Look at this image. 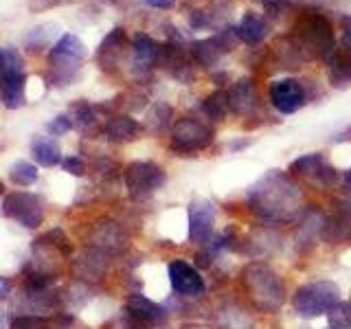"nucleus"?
Returning <instances> with one entry per match:
<instances>
[{"mask_svg":"<svg viewBox=\"0 0 351 329\" xmlns=\"http://www.w3.org/2000/svg\"><path fill=\"white\" fill-rule=\"evenodd\" d=\"M86 44L75 36V33H64L60 40L53 44V49L49 53V82L51 86H69L77 75H80L82 62L86 60Z\"/></svg>","mask_w":351,"mask_h":329,"instance_id":"nucleus-1","label":"nucleus"},{"mask_svg":"<svg viewBox=\"0 0 351 329\" xmlns=\"http://www.w3.org/2000/svg\"><path fill=\"white\" fill-rule=\"evenodd\" d=\"M294 42L305 53V58H323L325 62L336 51V36L329 20L321 14H307L294 27Z\"/></svg>","mask_w":351,"mask_h":329,"instance_id":"nucleus-2","label":"nucleus"},{"mask_svg":"<svg viewBox=\"0 0 351 329\" xmlns=\"http://www.w3.org/2000/svg\"><path fill=\"white\" fill-rule=\"evenodd\" d=\"M338 285H334L332 281H318L296 290L292 303L301 316L314 318L332 312L338 305Z\"/></svg>","mask_w":351,"mask_h":329,"instance_id":"nucleus-3","label":"nucleus"},{"mask_svg":"<svg viewBox=\"0 0 351 329\" xmlns=\"http://www.w3.org/2000/svg\"><path fill=\"white\" fill-rule=\"evenodd\" d=\"M246 288L252 292V296H255L257 305L261 307H268V310H272V307H279L281 303V283L277 279V274H274L270 268L261 266V263H255V266L246 268Z\"/></svg>","mask_w":351,"mask_h":329,"instance_id":"nucleus-4","label":"nucleus"},{"mask_svg":"<svg viewBox=\"0 0 351 329\" xmlns=\"http://www.w3.org/2000/svg\"><path fill=\"white\" fill-rule=\"evenodd\" d=\"M3 213L27 228L40 226L44 219V208H42L40 197L33 193H25V191L7 195L3 202Z\"/></svg>","mask_w":351,"mask_h":329,"instance_id":"nucleus-5","label":"nucleus"},{"mask_svg":"<svg viewBox=\"0 0 351 329\" xmlns=\"http://www.w3.org/2000/svg\"><path fill=\"white\" fill-rule=\"evenodd\" d=\"M165 171L154 162H132L125 169V186L130 195L145 197L162 186Z\"/></svg>","mask_w":351,"mask_h":329,"instance_id":"nucleus-6","label":"nucleus"},{"mask_svg":"<svg viewBox=\"0 0 351 329\" xmlns=\"http://www.w3.org/2000/svg\"><path fill=\"white\" fill-rule=\"evenodd\" d=\"M171 147L176 151H197L213 141V132L193 119H180L171 130Z\"/></svg>","mask_w":351,"mask_h":329,"instance_id":"nucleus-7","label":"nucleus"},{"mask_svg":"<svg viewBox=\"0 0 351 329\" xmlns=\"http://www.w3.org/2000/svg\"><path fill=\"white\" fill-rule=\"evenodd\" d=\"M305 88L296 80H279L270 88V101L281 114H292L305 106Z\"/></svg>","mask_w":351,"mask_h":329,"instance_id":"nucleus-8","label":"nucleus"},{"mask_svg":"<svg viewBox=\"0 0 351 329\" xmlns=\"http://www.w3.org/2000/svg\"><path fill=\"white\" fill-rule=\"evenodd\" d=\"M171 288L182 296H200L204 294V279L200 272L191 268L186 261H173L169 266Z\"/></svg>","mask_w":351,"mask_h":329,"instance_id":"nucleus-9","label":"nucleus"},{"mask_svg":"<svg viewBox=\"0 0 351 329\" xmlns=\"http://www.w3.org/2000/svg\"><path fill=\"white\" fill-rule=\"evenodd\" d=\"M215 224V206L208 200H195L189 217V237L195 244H204L213 235Z\"/></svg>","mask_w":351,"mask_h":329,"instance_id":"nucleus-10","label":"nucleus"},{"mask_svg":"<svg viewBox=\"0 0 351 329\" xmlns=\"http://www.w3.org/2000/svg\"><path fill=\"white\" fill-rule=\"evenodd\" d=\"M27 77L20 71H7L0 75V101L9 110H18L27 103Z\"/></svg>","mask_w":351,"mask_h":329,"instance_id":"nucleus-11","label":"nucleus"},{"mask_svg":"<svg viewBox=\"0 0 351 329\" xmlns=\"http://www.w3.org/2000/svg\"><path fill=\"white\" fill-rule=\"evenodd\" d=\"M125 47H128L125 29H123V27H114V29L110 31L108 36L101 40V44H99L97 55H95L97 64L101 66L104 71L114 69L117 62L121 60V55H123V49H125Z\"/></svg>","mask_w":351,"mask_h":329,"instance_id":"nucleus-12","label":"nucleus"},{"mask_svg":"<svg viewBox=\"0 0 351 329\" xmlns=\"http://www.w3.org/2000/svg\"><path fill=\"white\" fill-rule=\"evenodd\" d=\"M329 66V82L334 88H347L351 84V42L340 40L336 51L327 60Z\"/></svg>","mask_w":351,"mask_h":329,"instance_id":"nucleus-13","label":"nucleus"},{"mask_svg":"<svg viewBox=\"0 0 351 329\" xmlns=\"http://www.w3.org/2000/svg\"><path fill=\"white\" fill-rule=\"evenodd\" d=\"M128 316L134 321L136 325H158L165 321V310L160 305L152 303L149 299L141 294H134L128 299Z\"/></svg>","mask_w":351,"mask_h":329,"instance_id":"nucleus-14","label":"nucleus"},{"mask_svg":"<svg viewBox=\"0 0 351 329\" xmlns=\"http://www.w3.org/2000/svg\"><path fill=\"white\" fill-rule=\"evenodd\" d=\"M160 44L147 33H136L132 38V51H134V71L147 73L152 66H156V55H158Z\"/></svg>","mask_w":351,"mask_h":329,"instance_id":"nucleus-15","label":"nucleus"},{"mask_svg":"<svg viewBox=\"0 0 351 329\" xmlns=\"http://www.w3.org/2000/svg\"><path fill=\"white\" fill-rule=\"evenodd\" d=\"M230 99V110H235L237 114H248L257 108V88L252 84V80H239L233 90L228 93Z\"/></svg>","mask_w":351,"mask_h":329,"instance_id":"nucleus-16","label":"nucleus"},{"mask_svg":"<svg viewBox=\"0 0 351 329\" xmlns=\"http://www.w3.org/2000/svg\"><path fill=\"white\" fill-rule=\"evenodd\" d=\"M268 31H270V27H268L266 18H261L259 14H252V11H248L237 25V36L241 42L248 44V47H255V44L266 40Z\"/></svg>","mask_w":351,"mask_h":329,"instance_id":"nucleus-17","label":"nucleus"},{"mask_svg":"<svg viewBox=\"0 0 351 329\" xmlns=\"http://www.w3.org/2000/svg\"><path fill=\"white\" fill-rule=\"evenodd\" d=\"M290 171L301 173V175H305V178H312V175H316V178H321L323 182H332L334 180V169L327 167L321 154H307V156L296 158L290 164Z\"/></svg>","mask_w":351,"mask_h":329,"instance_id":"nucleus-18","label":"nucleus"},{"mask_svg":"<svg viewBox=\"0 0 351 329\" xmlns=\"http://www.w3.org/2000/svg\"><path fill=\"white\" fill-rule=\"evenodd\" d=\"M191 58L197 66H202V69H213V66L219 62V58L226 53L222 47H219V42L215 38H206V40H197V42H191Z\"/></svg>","mask_w":351,"mask_h":329,"instance_id":"nucleus-19","label":"nucleus"},{"mask_svg":"<svg viewBox=\"0 0 351 329\" xmlns=\"http://www.w3.org/2000/svg\"><path fill=\"white\" fill-rule=\"evenodd\" d=\"M141 123L134 121L132 117H125V114H119V117H112L108 121L106 125V134L110 141L114 143H125V141H134L138 134H141Z\"/></svg>","mask_w":351,"mask_h":329,"instance_id":"nucleus-20","label":"nucleus"},{"mask_svg":"<svg viewBox=\"0 0 351 329\" xmlns=\"http://www.w3.org/2000/svg\"><path fill=\"white\" fill-rule=\"evenodd\" d=\"M31 156L42 167H55L62 162V149L51 136H38L31 143Z\"/></svg>","mask_w":351,"mask_h":329,"instance_id":"nucleus-21","label":"nucleus"},{"mask_svg":"<svg viewBox=\"0 0 351 329\" xmlns=\"http://www.w3.org/2000/svg\"><path fill=\"white\" fill-rule=\"evenodd\" d=\"M69 117L73 121V127L77 130H88V127H93L97 123V112H95V108L84 101V99H80V101H75L71 103L69 108Z\"/></svg>","mask_w":351,"mask_h":329,"instance_id":"nucleus-22","label":"nucleus"},{"mask_svg":"<svg viewBox=\"0 0 351 329\" xmlns=\"http://www.w3.org/2000/svg\"><path fill=\"white\" fill-rule=\"evenodd\" d=\"M55 31H58V27H55V25H40L36 29H31L27 36H25V47L31 53L44 49L51 42V38L55 36Z\"/></svg>","mask_w":351,"mask_h":329,"instance_id":"nucleus-23","label":"nucleus"},{"mask_svg":"<svg viewBox=\"0 0 351 329\" xmlns=\"http://www.w3.org/2000/svg\"><path fill=\"white\" fill-rule=\"evenodd\" d=\"M228 110H230V99H228V93L224 90H215L206 97V101H204V112L219 121V119H224L228 114Z\"/></svg>","mask_w":351,"mask_h":329,"instance_id":"nucleus-24","label":"nucleus"},{"mask_svg":"<svg viewBox=\"0 0 351 329\" xmlns=\"http://www.w3.org/2000/svg\"><path fill=\"white\" fill-rule=\"evenodd\" d=\"M9 175L11 180H14L16 184L20 186H29L38 180V167L29 160H18L9 167Z\"/></svg>","mask_w":351,"mask_h":329,"instance_id":"nucleus-25","label":"nucleus"},{"mask_svg":"<svg viewBox=\"0 0 351 329\" xmlns=\"http://www.w3.org/2000/svg\"><path fill=\"white\" fill-rule=\"evenodd\" d=\"M171 114H173L171 106H167V103H156V106H154V108L149 110V112H147V127L158 134V132H162L165 127L169 125Z\"/></svg>","mask_w":351,"mask_h":329,"instance_id":"nucleus-26","label":"nucleus"},{"mask_svg":"<svg viewBox=\"0 0 351 329\" xmlns=\"http://www.w3.org/2000/svg\"><path fill=\"white\" fill-rule=\"evenodd\" d=\"M329 327L332 329H351V305L338 303L334 310L329 312Z\"/></svg>","mask_w":351,"mask_h":329,"instance_id":"nucleus-27","label":"nucleus"},{"mask_svg":"<svg viewBox=\"0 0 351 329\" xmlns=\"http://www.w3.org/2000/svg\"><path fill=\"white\" fill-rule=\"evenodd\" d=\"M263 9H266V16L270 20H279L292 9V3L290 0H266V3H263Z\"/></svg>","mask_w":351,"mask_h":329,"instance_id":"nucleus-28","label":"nucleus"},{"mask_svg":"<svg viewBox=\"0 0 351 329\" xmlns=\"http://www.w3.org/2000/svg\"><path fill=\"white\" fill-rule=\"evenodd\" d=\"M215 40L219 42V47H222L224 51L235 49V47H237V42H241L239 36H237V27H224V29L215 36Z\"/></svg>","mask_w":351,"mask_h":329,"instance_id":"nucleus-29","label":"nucleus"},{"mask_svg":"<svg viewBox=\"0 0 351 329\" xmlns=\"http://www.w3.org/2000/svg\"><path fill=\"white\" fill-rule=\"evenodd\" d=\"M71 130H73V121H71L69 114H58L49 123V132L53 136H62V134H66V132H71Z\"/></svg>","mask_w":351,"mask_h":329,"instance_id":"nucleus-30","label":"nucleus"},{"mask_svg":"<svg viewBox=\"0 0 351 329\" xmlns=\"http://www.w3.org/2000/svg\"><path fill=\"white\" fill-rule=\"evenodd\" d=\"M14 329H49V325L40 316H20L14 323Z\"/></svg>","mask_w":351,"mask_h":329,"instance_id":"nucleus-31","label":"nucleus"},{"mask_svg":"<svg viewBox=\"0 0 351 329\" xmlns=\"http://www.w3.org/2000/svg\"><path fill=\"white\" fill-rule=\"evenodd\" d=\"M189 25H191L193 31L206 29V27H211V16H208L206 11H202V9H195L189 14Z\"/></svg>","mask_w":351,"mask_h":329,"instance_id":"nucleus-32","label":"nucleus"},{"mask_svg":"<svg viewBox=\"0 0 351 329\" xmlns=\"http://www.w3.org/2000/svg\"><path fill=\"white\" fill-rule=\"evenodd\" d=\"M62 167H64V171H69L71 175H84L86 162L80 156H69V158L62 160Z\"/></svg>","mask_w":351,"mask_h":329,"instance_id":"nucleus-33","label":"nucleus"},{"mask_svg":"<svg viewBox=\"0 0 351 329\" xmlns=\"http://www.w3.org/2000/svg\"><path fill=\"white\" fill-rule=\"evenodd\" d=\"M69 3H75V0H31L29 9L31 11H47V9L62 7V5H69Z\"/></svg>","mask_w":351,"mask_h":329,"instance_id":"nucleus-34","label":"nucleus"},{"mask_svg":"<svg viewBox=\"0 0 351 329\" xmlns=\"http://www.w3.org/2000/svg\"><path fill=\"white\" fill-rule=\"evenodd\" d=\"M230 7H233L230 0H213V9L217 11L219 16H226L228 11H230Z\"/></svg>","mask_w":351,"mask_h":329,"instance_id":"nucleus-35","label":"nucleus"},{"mask_svg":"<svg viewBox=\"0 0 351 329\" xmlns=\"http://www.w3.org/2000/svg\"><path fill=\"white\" fill-rule=\"evenodd\" d=\"M145 3L154 9H171L176 5V0H145Z\"/></svg>","mask_w":351,"mask_h":329,"instance_id":"nucleus-36","label":"nucleus"},{"mask_svg":"<svg viewBox=\"0 0 351 329\" xmlns=\"http://www.w3.org/2000/svg\"><path fill=\"white\" fill-rule=\"evenodd\" d=\"M9 292H11V281L5 279V277H0V299H5Z\"/></svg>","mask_w":351,"mask_h":329,"instance_id":"nucleus-37","label":"nucleus"},{"mask_svg":"<svg viewBox=\"0 0 351 329\" xmlns=\"http://www.w3.org/2000/svg\"><path fill=\"white\" fill-rule=\"evenodd\" d=\"M9 71L7 66V55H5V47H0V75H5Z\"/></svg>","mask_w":351,"mask_h":329,"instance_id":"nucleus-38","label":"nucleus"},{"mask_svg":"<svg viewBox=\"0 0 351 329\" xmlns=\"http://www.w3.org/2000/svg\"><path fill=\"white\" fill-rule=\"evenodd\" d=\"M228 80V75L226 73H217V75H213V82H226Z\"/></svg>","mask_w":351,"mask_h":329,"instance_id":"nucleus-39","label":"nucleus"},{"mask_svg":"<svg viewBox=\"0 0 351 329\" xmlns=\"http://www.w3.org/2000/svg\"><path fill=\"white\" fill-rule=\"evenodd\" d=\"M0 329H5V314L0 312Z\"/></svg>","mask_w":351,"mask_h":329,"instance_id":"nucleus-40","label":"nucleus"},{"mask_svg":"<svg viewBox=\"0 0 351 329\" xmlns=\"http://www.w3.org/2000/svg\"><path fill=\"white\" fill-rule=\"evenodd\" d=\"M345 182H347V184H351V169H349V171H347V175H345Z\"/></svg>","mask_w":351,"mask_h":329,"instance_id":"nucleus-41","label":"nucleus"},{"mask_svg":"<svg viewBox=\"0 0 351 329\" xmlns=\"http://www.w3.org/2000/svg\"><path fill=\"white\" fill-rule=\"evenodd\" d=\"M5 191V186H3V182H0V193H3Z\"/></svg>","mask_w":351,"mask_h":329,"instance_id":"nucleus-42","label":"nucleus"}]
</instances>
